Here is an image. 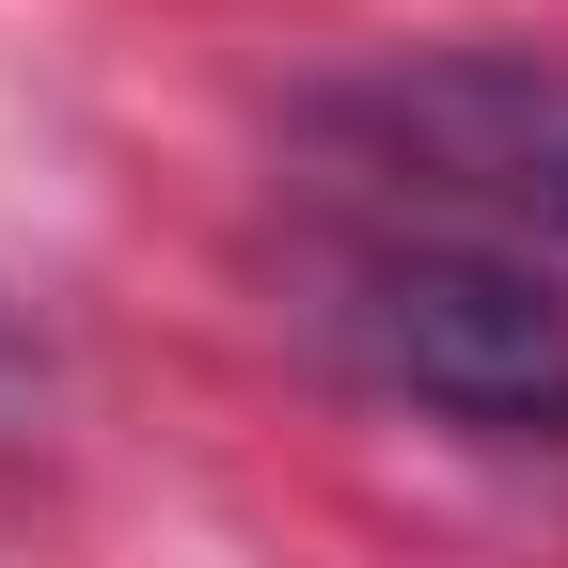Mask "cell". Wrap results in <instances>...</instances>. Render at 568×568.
Returning a JSON list of instances; mask_svg holds the SVG:
<instances>
[{"instance_id":"6da1fadb","label":"cell","mask_w":568,"mask_h":568,"mask_svg":"<svg viewBox=\"0 0 568 568\" xmlns=\"http://www.w3.org/2000/svg\"><path fill=\"white\" fill-rule=\"evenodd\" d=\"M301 142L379 237L568 253V63L552 48H395L301 95Z\"/></svg>"},{"instance_id":"7a4b0ae2","label":"cell","mask_w":568,"mask_h":568,"mask_svg":"<svg viewBox=\"0 0 568 568\" xmlns=\"http://www.w3.org/2000/svg\"><path fill=\"white\" fill-rule=\"evenodd\" d=\"M332 347L379 395L489 426V443H568V301L537 253H474V237H347L332 253Z\"/></svg>"},{"instance_id":"3957f363","label":"cell","mask_w":568,"mask_h":568,"mask_svg":"<svg viewBox=\"0 0 568 568\" xmlns=\"http://www.w3.org/2000/svg\"><path fill=\"white\" fill-rule=\"evenodd\" d=\"M0 410H17V332H0Z\"/></svg>"}]
</instances>
